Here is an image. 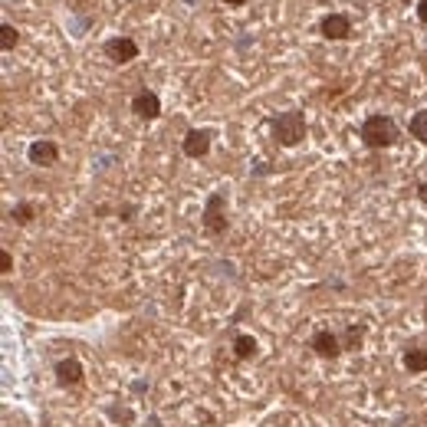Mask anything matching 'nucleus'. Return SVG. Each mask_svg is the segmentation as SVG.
I'll list each match as a JSON object with an SVG mask.
<instances>
[{"label":"nucleus","instance_id":"nucleus-1","mask_svg":"<svg viewBox=\"0 0 427 427\" xmlns=\"http://www.w3.org/2000/svg\"><path fill=\"white\" fill-rule=\"evenodd\" d=\"M358 135H362V142H365L369 148H375V151L391 148L401 138L398 125H395V118H391V116H382V112H375V116L365 118V122H362V129H358Z\"/></svg>","mask_w":427,"mask_h":427},{"label":"nucleus","instance_id":"nucleus-2","mask_svg":"<svg viewBox=\"0 0 427 427\" xmlns=\"http://www.w3.org/2000/svg\"><path fill=\"white\" fill-rule=\"evenodd\" d=\"M306 116L299 112V109H289V112H280V116L273 118V138L280 142L283 148H296L303 145V138H306Z\"/></svg>","mask_w":427,"mask_h":427},{"label":"nucleus","instance_id":"nucleus-3","mask_svg":"<svg viewBox=\"0 0 427 427\" xmlns=\"http://www.w3.org/2000/svg\"><path fill=\"white\" fill-rule=\"evenodd\" d=\"M201 227H204L210 237L227 234V194L223 191L207 194L204 210H201Z\"/></svg>","mask_w":427,"mask_h":427},{"label":"nucleus","instance_id":"nucleus-4","mask_svg":"<svg viewBox=\"0 0 427 427\" xmlns=\"http://www.w3.org/2000/svg\"><path fill=\"white\" fill-rule=\"evenodd\" d=\"M102 50H105V59L116 63V66H125V63L138 59V43L132 36H112V40H105Z\"/></svg>","mask_w":427,"mask_h":427},{"label":"nucleus","instance_id":"nucleus-5","mask_svg":"<svg viewBox=\"0 0 427 427\" xmlns=\"http://www.w3.org/2000/svg\"><path fill=\"white\" fill-rule=\"evenodd\" d=\"M309 349L319 355V358H339V355L345 352V349H342V339L332 329H316L309 339Z\"/></svg>","mask_w":427,"mask_h":427},{"label":"nucleus","instance_id":"nucleus-6","mask_svg":"<svg viewBox=\"0 0 427 427\" xmlns=\"http://www.w3.org/2000/svg\"><path fill=\"white\" fill-rule=\"evenodd\" d=\"M27 158H30V164H36V168H50V164L59 162V145L53 138H36V142H30Z\"/></svg>","mask_w":427,"mask_h":427},{"label":"nucleus","instance_id":"nucleus-7","mask_svg":"<svg viewBox=\"0 0 427 427\" xmlns=\"http://www.w3.org/2000/svg\"><path fill=\"white\" fill-rule=\"evenodd\" d=\"M132 112L142 122H151V118L162 116V99H158V92H151V89H138L132 96Z\"/></svg>","mask_w":427,"mask_h":427},{"label":"nucleus","instance_id":"nucleus-8","mask_svg":"<svg viewBox=\"0 0 427 427\" xmlns=\"http://www.w3.org/2000/svg\"><path fill=\"white\" fill-rule=\"evenodd\" d=\"M210 142H214L210 129H191V132L184 135V142H181V151L188 158H204L207 151H210Z\"/></svg>","mask_w":427,"mask_h":427},{"label":"nucleus","instance_id":"nucleus-9","mask_svg":"<svg viewBox=\"0 0 427 427\" xmlns=\"http://www.w3.org/2000/svg\"><path fill=\"white\" fill-rule=\"evenodd\" d=\"M53 371H56L59 388H76V384H83V378H86V369H83L79 358H59Z\"/></svg>","mask_w":427,"mask_h":427},{"label":"nucleus","instance_id":"nucleus-10","mask_svg":"<svg viewBox=\"0 0 427 427\" xmlns=\"http://www.w3.org/2000/svg\"><path fill=\"white\" fill-rule=\"evenodd\" d=\"M319 33H322L325 40H349L352 36V20H349V14H329V17H322Z\"/></svg>","mask_w":427,"mask_h":427},{"label":"nucleus","instance_id":"nucleus-11","mask_svg":"<svg viewBox=\"0 0 427 427\" xmlns=\"http://www.w3.org/2000/svg\"><path fill=\"white\" fill-rule=\"evenodd\" d=\"M256 352H260V342L253 339V336H237L234 339V355L240 358V362H250V358H256Z\"/></svg>","mask_w":427,"mask_h":427},{"label":"nucleus","instance_id":"nucleus-12","mask_svg":"<svg viewBox=\"0 0 427 427\" xmlns=\"http://www.w3.org/2000/svg\"><path fill=\"white\" fill-rule=\"evenodd\" d=\"M404 369L411 375H424L427 371V349H408L404 352Z\"/></svg>","mask_w":427,"mask_h":427},{"label":"nucleus","instance_id":"nucleus-13","mask_svg":"<svg viewBox=\"0 0 427 427\" xmlns=\"http://www.w3.org/2000/svg\"><path fill=\"white\" fill-rule=\"evenodd\" d=\"M362 342H365V325L352 322L349 329H345V336H342V349H345V352H352V349H358Z\"/></svg>","mask_w":427,"mask_h":427},{"label":"nucleus","instance_id":"nucleus-14","mask_svg":"<svg viewBox=\"0 0 427 427\" xmlns=\"http://www.w3.org/2000/svg\"><path fill=\"white\" fill-rule=\"evenodd\" d=\"M33 217H36V204H30V201H20V204L10 210V221L20 223V227H27V223H33Z\"/></svg>","mask_w":427,"mask_h":427},{"label":"nucleus","instance_id":"nucleus-15","mask_svg":"<svg viewBox=\"0 0 427 427\" xmlns=\"http://www.w3.org/2000/svg\"><path fill=\"white\" fill-rule=\"evenodd\" d=\"M411 135L421 145H427V109H421V112L411 116Z\"/></svg>","mask_w":427,"mask_h":427},{"label":"nucleus","instance_id":"nucleus-16","mask_svg":"<svg viewBox=\"0 0 427 427\" xmlns=\"http://www.w3.org/2000/svg\"><path fill=\"white\" fill-rule=\"evenodd\" d=\"M17 43H20V33H17V27H14V23H3V27H0V46L10 53Z\"/></svg>","mask_w":427,"mask_h":427},{"label":"nucleus","instance_id":"nucleus-17","mask_svg":"<svg viewBox=\"0 0 427 427\" xmlns=\"http://www.w3.org/2000/svg\"><path fill=\"white\" fill-rule=\"evenodd\" d=\"M10 270H14V256H10V250H3V253H0V273L7 276Z\"/></svg>","mask_w":427,"mask_h":427},{"label":"nucleus","instance_id":"nucleus-18","mask_svg":"<svg viewBox=\"0 0 427 427\" xmlns=\"http://www.w3.org/2000/svg\"><path fill=\"white\" fill-rule=\"evenodd\" d=\"M417 20L427 23V0H417Z\"/></svg>","mask_w":427,"mask_h":427},{"label":"nucleus","instance_id":"nucleus-19","mask_svg":"<svg viewBox=\"0 0 427 427\" xmlns=\"http://www.w3.org/2000/svg\"><path fill=\"white\" fill-rule=\"evenodd\" d=\"M417 197H421V204H427V181L417 188Z\"/></svg>","mask_w":427,"mask_h":427},{"label":"nucleus","instance_id":"nucleus-20","mask_svg":"<svg viewBox=\"0 0 427 427\" xmlns=\"http://www.w3.org/2000/svg\"><path fill=\"white\" fill-rule=\"evenodd\" d=\"M223 3H227V7H247L250 0H223Z\"/></svg>","mask_w":427,"mask_h":427}]
</instances>
